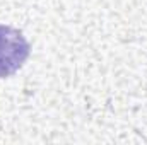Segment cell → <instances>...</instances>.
<instances>
[{
	"mask_svg": "<svg viewBox=\"0 0 147 145\" xmlns=\"http://www.w3.org/2000/svg\"><path fill=\"white\" fill-rule=\"evenodd\" d=\"M29 53L31 46L19 29L0 24V79L17 72L29 58Z\"/></svg>",
	"mask_w": 147,
	"mask_h": 145,
	"instance_id": "obj_1",
	"label": "cell"
}]
</instances>
